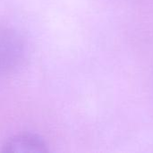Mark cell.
I'll use <instances>...</instances> for the list:
<instances>
[{"instance_id":"obj_2","label":"cell","mask_w":153,"mask_h":153,"mask_svg":"<svg viewBox=\"0 0 153 153\" xmlns=\"http://www.w3.org/2000/svg\"><path fill=\"white\" fill-rule=\"evenodd\" d=\"M4 152H48L45 141L33 134H19L9 138L3 146Z\"/></svg>"},{"instance_id":"obj_1","label":"cell","mask_w":153,"mask_h":153,"mask_svg":"<svg viewBox=\"0 0 153 153\" xmlns=\"http://www.w3.org/2000/svg\"><path fill=\"white\" fill-rule=\"evenodd\" d=\"M26 58V44L15 30L0 27V74H8L19 69Z\"/></svg>"}]
</instances>
